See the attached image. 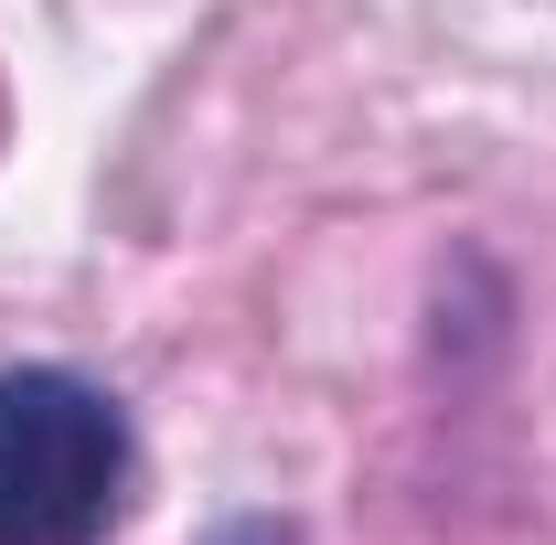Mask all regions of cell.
Instances as JSON below:
<instances>
[{"label": "cell", "instance_id": "cell-1", "mask_svg": "<svg viewBox=\"0 0 556 545\" xmlns=\"http://www.w3.org/2000/svg\"><path fill=\"white\" fill-rule=\"evenodd\" d=\"M139 492L129 407L75 364H0V545H108Z\"/></svg>", "mask_w": 556, "mask_h": 545}, {"label": "cell", "instance_id": "cell-2", "mask_svg": "<svg viewBox=\"0 0 556 545\" xmlns=\"http://www.w3.org/2000/svg\"><path fill=\"white\" fill-rule=\"evenodd\" d=\"M204 545H300V524H278V514H236V524H214Z\"/></svg>", "mask_w": 556, "mask_h": 545}]
</instances>
